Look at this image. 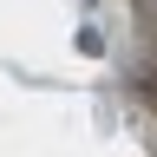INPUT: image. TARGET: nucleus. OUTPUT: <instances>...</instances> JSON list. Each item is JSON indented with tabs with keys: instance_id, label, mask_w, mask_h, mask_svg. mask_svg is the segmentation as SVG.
I'll return each mask as SVG.
<instances>
[{
	"instance_id": "nucleus-1",
	"label": "nucleus",
	"mask_w": 157,
	"mask_h": 157,
	"mask_svg": "<svg viewBox=\"0 0 157 157\" xmlns=\"http://www.w3.org/2000/svg\"><path fill=\"white\" fill-rule=\"evenodd\" d=\"M131 7V26H137V46H144V59L157 66V0H124Z\"/></svg>"
}]
</instances>
